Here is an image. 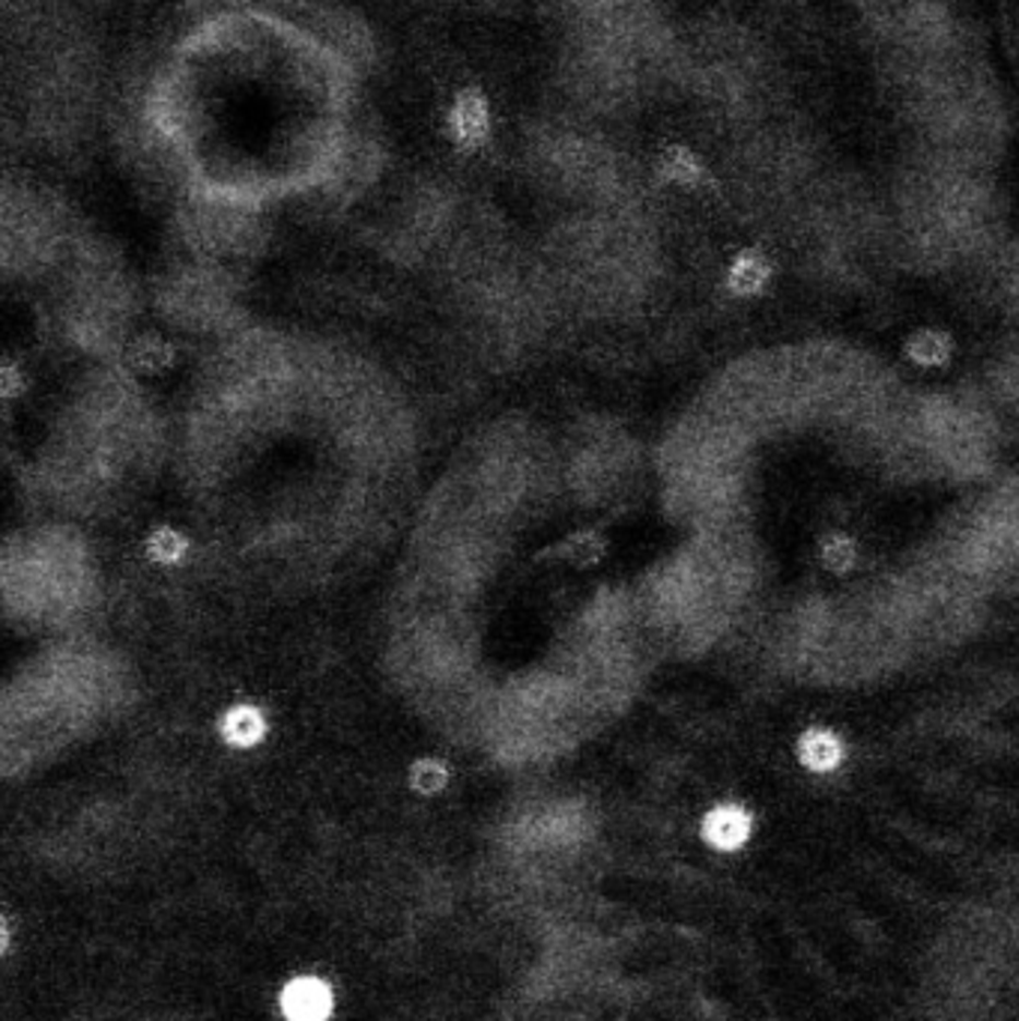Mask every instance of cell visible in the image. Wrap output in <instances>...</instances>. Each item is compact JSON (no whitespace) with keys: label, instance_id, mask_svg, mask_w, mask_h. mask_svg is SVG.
I'll return each mask as SVG.
<instances>
[{"label":"cell","instance_id":"obj_3","mask_svg":"<svg viewBox=\"0 0 1019 1021\" xmlns=\"http://www.w3.org/2000/svg\"><path fill=\"white\" fill-rule=\"evenodd\" d=\"M702 833L721 852H733L750 836V819L738 807H718L702 821Z\"/></svg>","mask_w":1019,"mask_h":1021},{"label":"cell","instance_id":"obj_1","mask_svg":"<svg viewBox=\"0 0 1019 1021\" xmlns=\"http://www.w3.org/2000/svg\"><path fill=\"white\" fill-rule=\"evenodd\" d=\"M449 132L461 146L473 150L482 146L490 135V105L485 93L476 87H466L454 96L452 111H449Z\"/></svg>","mask_w":1019,"mask_h":1021},{"label":"cell","instance_id":"obj_2","mask_svg":"<svg viewBox=\"0 0 1019 1021\" xmlns=\"http://www.w3.org/2000/svg\"><path fill=\"white\" fill-rule=\"evenodd\" d=\"M335 998L318 976H296L282 992V1012L287 1021H327Z\"/></svg>","mask_w":1019,"mask_h":1021},{"label":"cell","instance_id":"obj_6","mask_svg":"<svg viewBox=\"0 0 1019 1021\" xmlns=\"http://www.w3.org/2000/svg\"><path fill=\"white\" fill-rule=\"evenodd\" d=\"M446 768L440 762H419L413 771H410V783L413 788L419 792V795H434V792H440L446 786Z\"/></svg>","mask_w":1019,"mask_h":1021},{"label":"cell","instance_id":"obj_4","mask_svg":"<svg viewBox=\"0 0 1019 1021\" xmlns=\"http://www.w3.org/2000/svg\"><path fill=\"white\" fill-rule=\"evenodd\" d=\"M222 735L234 747H251V744H258L263 738V717L254 708H234L222 720Z\"/></svg>","mask_w":1019,"mask_h":1021},{"label":"cell","instance_id":"obj_5","mask_svg":"<svg viewBox=\"0 0 1019 1021\" xmlns=\"http://www.w3.org/2000/svg\"><path fill=\"white\" fill-rule=\"evenodd\" d=\"M840 741L831 732H807L802 738V762L814 771H831L840 762Z\"/></svg>","mask_w":1019,"mask_h":1021}]
</instances>
